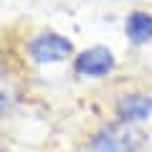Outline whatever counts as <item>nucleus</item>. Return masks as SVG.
<instances>
[{"label":"nucleus","instance_id":"obj_3","mask_svg":"<svg viewBox=\"0 0 152 152\" xmlns=\"http://www.w3.org/2000/svg\"><path fill=\"white\" fill-rule=\"evenodd\" d=\"M112 69H114V56L104 46H94V48H89V51L76 56V71L81 76L99 79V76H107Z\"/></svg>","mask_w":152,"mask_h":152},{"label":"nucleus","instance_id":"obj_5","mask_svg":"<svg viewBox=\"0 0 152 152\" xmlns=\"http://www.w3.org/2000/svg\"><path fill=\"white\" fill-rule=\"evenodd\" d=\"M127 36L137 46L152 41V15L150 13H132L127 18Z\"/></svg>","mask_w":152,"mask_h":152},{"label":"nucleus","instance_id":"obj_4","mask_svg":"<svg viewBox=\"0 0 152 152\" xmlns=\"http://www.w3.org/2000/svg\"><path fill=\"white\" fill-rule=\"evenodd\" d=\"M152 114V99L142 96V94H129L119 102V119L124 124L129 122H142Z\"/></svg>","mask_w":152,"mask_h":152},{"label":"nucleus","instance_id":"obj_2","mask_svg":"<svg viewBox=\"0 0 152 152\" xmlns=\"http://www.w3.org/2000/svg\"><path fill=\"white\" fill-rule=\"evenodd\" d=\"M28 53H31V58L38 61V64H56V61H64L66 56L74 53V46H71V41H66L64 36L41 33V36H36V38L28 41Z\"/></svg>","mask_w":152,"mask_h":152},{"label":"nucleus","instance_id":"obj_1","mask_svg":"<svg viewBox=\"0 0 152 152\" xmlns=\"http://www.w3.org/2000/svg\"><path fill=\"white\" fill-rule=\"evenodd\" d=\"M145 142V134L140 129H132L124 122L107 124L102 132H96L91 140L94 152H137Z\"/></svg>","mask_w":152,"mask_h":152}]
</instances>
